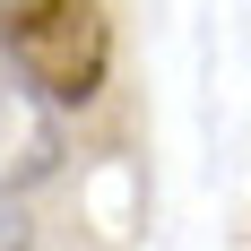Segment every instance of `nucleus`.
<instances>
[{
	"mask_svg": "<svg viewBox=\"0 0 251 251\" xmlns=\"http://www.w3.org/2000/svg\"><path fill=\"white\" fill-rule=\"evenodd\" d=\"M0 61L52 113L96 104L113 78V18L104 0H0Z\"/></svg>",
	"mask_w": 251,
	"mask_h": 251,
	"instance_id": "nucleus-1",
	"label": "nucleus"
},
{
	"mask_svg": "<svg viewBox=\"0 0 251 251\" xmlns=\"http://www.w3.org/2000/svg\"><path fill=\"white\" fill-rule=\"evenodd\" d=\"M61 156H70L61 113H52L44 96H26V87H18V70L0 61V182H9V191L52 182V174H61Z\"/></svg>",
	"mask_w": 251,
	"mask_h": 251,
	"instance_id": "nucleus-2",
	"label": "nucleus"
},
{
	"mask_svg": "<svg viewBox=\"0 0 251 251\" xmlns=\"http://www.w3.org/2000/svg\"><path fill=\"white\" fill-rule=\"evenodd\" d=\"M35 243V226H26V208H18V191L0 182V251H26Z\"/></svg>",
	"mask_w": 251,
	"mask_h": 251,
	"instance_id": "nucleus-3",
	"label": "nucleus"
}]
</instances>
